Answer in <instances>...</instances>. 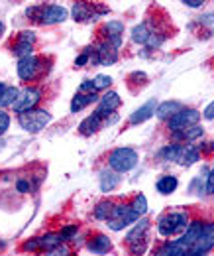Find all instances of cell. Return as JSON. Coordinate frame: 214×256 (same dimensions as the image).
I'll return each mask as SVG.
<instances>
[{
	"label": "cell",
	"instance_id": "obj_28",
	"mask_svg": "<svg viewBox=\"0 0 214 256\" xmlns=\"http://www.w3.org/2000/svg\"><path fill=\"white\" fill-rule=\"evenodd\" d=\"M132 209L138 213V217H140V215H144V213L148 211V199H146V195L138 193V195L132 199Z\"/></svg>",
	"mask_w": 214,
	"mask_h": 256
},
{
	"label": "cell",
	"instance_id": "obj_24",
	"mask_svg": "<svg viewBox=\"0 0 214 256\" xmlns=\"http://www.w3.org/2000/svg\"><path fill=\"white\" fill-rule=\"evenodd\" d=\"M150 36H152V32H150V26H148V22H142L140 26H136L134 30H132V40L136 42V44H148V40H150Z\"/></svg>",
	"mask_w": 214,
	"mask_h": 256
},
{
	"label": "cell",
	"instance_id": "obj_3",
	"mask_svg": "<svg viewBox=\"0 0 214 256\" xmlns=\"http://www.w3.org/2000/svg\"><path fill=\"white\" fill-rule=\"evenodd\" d=\"M159 156L165 162H177L181 166H193L195 162H199V150L195 146H187V144H169L165 146Z\"/></svg>",
	"mask_w": 214,
	"mask_h": 256
},
{
	"label": "cell",
	"instance_id": "obj_2",
	"mask_svg": "<svg viewBox=\"0 0 214 256\" xmlns=\"http://www.w3.org/2000/svg\"><path fill=\"white\" fill-rule=\"evenodd\" d=\"M26 14L37 24H57L67 18V10L57 4H35L26 10Z\"/></svg>",
	"mask_w": 214,
	"mask_h": 256
},
{
	"label": "cell",
	"instance_id": "obj_10",
	"mask_svg": "<svg viewBox=\"0 0 214 256\" xmlns=\"http://www.w3.org/2000/svg\"><path fill=\"white\" fill-rule=\"evenodd\" d=\"M43 62L39 60V58H35V56H28V58H22L20 62H18V75H20V79H24V81H33L35 77H39L41 73H43Z\"/></svg>",
	"mask_w": 214,
	"mask_h": 256
},
{
	"label": "cell",
	"instance_id": "obj_6",
	"mask_svg": "<svg viewBox=\"0 0 214 256\" xmlns=\"http://www.w3.org/2000/svg\"><path fill=\"white\" fill-rule=\"evenodd\" d=\"M18 122L20 126L24 128L26 132H39L41 128H45L49 122H51V114L47 110H39V108H33V110H28V112H22L18 116Z\"/></svg>",
	"mask_w": 214,
	"mask_h": 256
},
{
	"label": "cell",
	"instance_id": "obj_18",
	"mask_svg": "<svg viewBox=\"0 0 214 256\" xmlns=\"http://www.w3.org/2000/svg\"><path fill=\"white\" fill-rule=\"evenodd\" d=\"M92 102H98V96L94 93H77L71 100V112H79L83 108H87Z\"/></svg>",
	"mask_w": 214,
	"mask_h": 256
},
{
	"label": "cell",
	"instance_id": "obj_34",
	"mask_svg": "<svg viewBox=\"0 0 214 256\" xmlns=\"http://www.w3.org/2000/svg\"><path fill=\"white\" fill-rule=\"evenodd\" d=\"M207 193H214V168L209 174V180H207Z\"/></svg>",
	"mask_w": 214,
	"mask_h": 256
},
{
	"label": "cell",
	"instance_id": "obj_29",
	"mask_svg": "<svg viewBox=\"0 0 214 256\" xmlns=\"http://www.w3.org/2000/svg\"><path fill=\"white\" fill-rule=\"evenodd\" d=\"M102 32L106 34V36H122L124 24L122 22H116V20H110V22H106V24H104Z\"/></svg>",
	"mask_w": 214,
	"mask_h": 256
},
{
	"label": "cell",
	"instance_id": "obj_17",
	"mask_svg": "<svg viewBox=\"0 0 214 256\" xmlns=\"http://www.w3.org/2000/svg\"><path fill=\"white\" fill-rule=\"evenodd\" d=\"M102 124H104V116H100L98 112H92L91 116H87V118L79 124V132H81L83 136H91L94 132H98Z\"/></svg>",
	"mask_w": 214,
	"mask_h": 256
},
{
	"label": "cell",
	"instance_id": "obj_8",
	"mask_svg": "<svg viewBox=\"0 0 214 256\" xmlns=\"http://www.w3.org/2000/svg\"><path fill=\"white\" fill-rule=\"evenodd\" d=\"M138 219L140 217L132 209V205H114V211H112V215H110V219L106 223L112 230H122L128 224L136 223Z\"/></svg>",
	"mask_w": 214,
	"mask_h": 256
},
{
	"label": "cell",
	"instance_id": "obj_27",
	"mask_svg": "<svg viewBox=\"0 0 214 256\" xmlns=\"http://www.w3.org/2000/svg\"><path fill=\"white\" fill-rule=\"evenodd\" d=\"M18 89L16 87H6V91L2 93L0 96V108H4V106H14V102H16V98H18Z\"/></svg>",
	"mask_w": 214,
	"mask_h": 256
},
{
	"label": "cell",
	"instance_id": "obj_39",
	"mask_svg": "<svg viewBox=\"0 0 214 256\" xmlns=\"http://www.w3.org/2000/svg\"><path fill=\"white\" fill-rule=\"evenodd\" d=\"M16 188H18V192H20V193H26L28 190H30L28 182H18V186H16Z\"/></svg>",
	"mask_w": 214,
	"mask_h": 256
},
{
	"label": "cell",
	"instance_id": "obj_12",
	"mask_svg": "<svg viewBox=\"0 0 214 256\" xmlns=\"http://www.w3.org/2000/svg\"><path fill=\"white\" fill-rule=\"evenodd\" d=\"M39 98H41V93H39L37 89L26 87V89H22V91L18 93V98H16V102H14L12 108H14L18 114L28 112V110H33V108H35V104L39 102Z\"/></svg>",
	"mask_w": 214,
	"mask_h": 256
},
{
	"label": "cell",
	"instance_id": "obj_5",
	"mask_svg": "<svg viewBox=\"0 0 214 256\" xmlns=\"http://www.w3.org/2000/svg\"><path fill=\"white\" fill-rule=\"evenodd\" d=\"M136 164H138V152L134 148H116L108 156V166L116 174H124V172L134 170Z\"/></svg>",
	"mask_w": 214,
	"mask_h": 256
},
{
	"label": "cell",
	"instance_id": "obj_11",
	"mask_svg": "<svg viewBox=\"0 0 214 256\" xmlns=\"http://www.w3.org/2000/svg\"><path fill=\"white\" fill-rule=\"evenodd\" d=\"M63 234L61 232H49V234H43L39 238H31L28 242L22 244L24 250H51L55 246L63 244Z\"/></svg>",
	"mask_w": 214,
	"mask_h": 256
},
{
	"label": "cell",
	"instance_id": "obj_15",
	"mask_svg": "<svg viewBox=\"0 0 214 256\" xmlns=\"http://www.w3.org/2000/svg\"><path fill=\"white\" fill-rule=\"evenodd\" d=\"M157 98H150L144 106H140L138 110H134V114L130 116V124H142V122H146V120H150L153 114H155V110H157Z\"/></svg>",
	"mask_w": 214,
	"mask_h": 256
},
{
	"label": "cell",
	"instance_id": "obj_19",
	"mask_svg": "<svg viewBox=\"0 0 214 256\" xmlns=\"http://www.w3.org/2000/svg\"><path fill=\"white\" fill-rule=\"evenodd\" d=\"M87 246H89V250L94 252V254H106L112 244H110V238L106 234H94Z\"/></svg>",
	"mask_w": 214,
	"mask_h": 256
},
{
	"label": "cell",
	"instance_id": "obj_32",
	"mask_svg": "<svg viewBox=\"0 0 214 256\" xmlns=\"http://www.w3.org/2000/svg\"><path fill=\"white\" fill-rule=\"evenodd\" d=\"M8 126H10V116L4 110H0V136L8 130Z\"/></svg>",
	"mask_w": 214,
	"mask_h": 256
},
{
	"label": "cell",
	"instance_id": "obj_26",
	"mask_svg": "<svg viewBox=\"0 0 214 256\" xmlns=\"http://www.w3.org/2000/svg\"><path fill=\"white\" fill-rule=\"evenodd\" d=\"M173 136H175L177 140H187V142H191V140H197V138H201V136H203V128L191 126V128H187V130L173 132Z\"/></svg>",
	"mask_w": 214,
	"mask_h": 256
},
{
	"label": "cell",
	"instance_id": "obj_38",
	"mask_svg": "<svg viewBox=\"0 0 214 256\" xmlns=\"http://www.w3.org/2000/svg\"><path fill=\"white\" fill-rule=\"evenodd\" d=\"M183 4H187L189 8H199V6H203L205 2H203V0H185Z\"/></svg>",
	"mask_w": 214,
	"mask_h": 256
},
{
	"label": "cell",
	"instance_id": "obj_30",
	"mask_svg": "<svg viewBox=\"0 0 214 256\" xmlns=\"http://www.w3.org/2000/svg\"><path fill=\"white\" fill-rule=\"evenodd\" d=\"M110 83H112V77L110 75H96L94 79H92V85H94V91H98V89H106V87H110Z\"/></svg>",
	"mask_w": 214,
	"mask_h": 256
},
{
	"label": "cell",
	"instance_id": "obj_14",
	"mask_svg": "<svg viewBox=\"0 0 214 256\" xmlns=\"http://www.w3.org/2000/svg\"><path fill=\"white\" fill-rule=\"evenodd\" d=\"M122 104V100H120V96H118V93H106L104 96H100L98 98V104H96V110L94 112H98L100 116H108V114H114V110L118 108Z\"/></svg>",
	"mask_w": 214,
	"mask_h": 256
},
{
	"label": "cell",
	"instance_id": "obj_16",
	"mask_svg": "<svg viewBox=\"0 0 214 256\" xmlns=\"http://www.w3.org/2000/svg\"><path fill=\"white\" fill-rule=\"evenodd\" d=\"M116 60H118V52H116L112 46H108L106 42H102V44L96 48L94 58H92V62H96V64H100V65H112V64H116Z\"/></svg>",
	"mask_w": 214,
	"mask_h": 256
},
{
	"label": "cell",
	"instance_id": "obj_7",
	"mask_svg": "<svg viewBox=\"0 0 214 256\" xmlns=\"http://www.w3.org/2000/svg\"><path fill=\"white\" fill-rule=\"evenodd\" d=\"M148 230H150V221H148V219H142L140 223L128 232L126 242H128L132 254H136V256L144 254L146 244H148V240H146V232H148Z\"/></svg>",
	"mask_w": 214,
	"mask_h": 256
},
{
	"label": "cell",
	"instance_id": "obj_31",
	"mask_svg": "<svg viewBox=\"0 0 214 256\" xmlns=\"http://www.w3.org/2000/svg\"><path fill=\"white\" fill-rule=\"evenodd\" d=\"M43 256H71V250H69L65 244H59V246H55V248H51V250H45Z\"/></svg>",
	"mask_w": 214,
	"mask_h": 256
},
{
	"label": "cell",
	"instance_id": "obj_33",
	"mask_svg": "<svg viewBox=\"0 0 214 256\" xmlns=\"http://www.w3.org/2000/svg\"><path fill=\"white\" fill-rule=\"evenodd\" d=\"M79 93H96V91H94V85H92V81H83V85H81Z\"/></svg>",
	"mask_w": 214,
	"mask_h": 256
},
{
	"label": "cell",
	"instance_id": "obj_9",
	"mask_svg": "<svg viewBox=\"0 0 214 256\" xmlns=\"http://www.w3.org/2000/svg\"><path fill=\"white\" fill-rule=\"evenodd\" d=\"M201 120V112L195 110V108H183L181 112H177L175 116L169 118V128L173 132H179V130H187L191 126H197Z\"/></svg>",
	"mask_w": 214,
	"mask_h": 256
},
{
	"label": "cell",
	"instance_id": "obj_23",
	"mask_svg": "<svg viewBox=\"0 0 214 256\" xmlns=\"http://www.w3.org/2000/svg\"><path fill=\"white\" fill-rule=\"evenodd\" d=\"M120 184V178H118V174H114V172H108V170H104L102 174H100V190L106 193V192H112L116 186Z\"/></svg>",
	"mask_w": 214,
	"mask_h": 256
},
{
	"label": "cell",
	"instance_id": "obj_41",
	"mask_svg": "<svg viewBox=\"0 0 214 256\" xmlns=\"http://www.w3.org/2000/svg\"><path fill=\"white\" fill-rule=\"evenodd\" d=\"M2 34H4V24L0 22V38H2Z\"/></svg>",
	"mask_w": 214,
	"mask_h": 256
},
{
	"label": "cell",
	"instance_id": "obj_21",
	"mask_svg": "<svg viewBox=\"0 0 214 256\" xmlns=\"http://www.w3.org/2000/svg\"><path fill=\"white\" fill-rule=\"evenodd\" d=\"M92 8L89 2H77L75 6H73V16H75V20H79V22H89L92 18H96V14L92 12Z\"/></svg>",
	"mask_w": 214,
	"mask_h": 256
},
{
	"label": "cell",
	"instance_id": "obj_37",
	"mask_svg": "<svg viewBox=\"0 0 214 256\" xmlns=\"http://www.w3.org/2000/svg\"><path fill=\"white\" fill-rule=\"evenodd\" d=\"M75 232H77V226H65V228L61 230V234H63V238H65V240H67L71 234H75Z\"/></svg>",
	"mask_w": 214,
	"mask_h": 256
},
{
	"label": "cell",
	"instance_id": "obj_25",
	"mask_svg": "<svg viewBox=\"0 0 214 256\" xmlns=\"http://www.w3.org/2000/svg\"><path fill=\"white\" fill-rule=\"evenodd\" d=\"M114 205H116V203H112V201H102V203H98L96 209H94V217L100 219V221H108L110 215H112V211H114Z\"/></svg>",
	"mask_w": 214,
	"mask_h": 256
},
{
	"label": "cell",
	"instance_id": "obj_22",
	"mask_svg": "<svg viewBox=\"0 0 214 256\" xmlns=\"http://www.w3.org/2000/svg\"><path fill=\"white\" fill-rule=\"evenodd\" d=\"M177 186H179V182H177L175 176H163V178H159L157 184H155L157 192L161 193V195H169V193H173L175 190H177Z\"/></svg>",
	"mask_w": 214,
	"mask_h": 256
},
{
	"label": "cell",
	"instance_id": "obj_1",
	"mask_svg": "<svg viewBox=\"0 0 214 256\" xmlns=\"http://www.w3.org/2000/svg\"><path fill=\"white\" fill-rule=\"evenodd\" d=\"M214 248V223L189 224L177 238L159 246L153 256H207Z\"/></svg>",
	"mask_w": 214,
	"mask_h": 256
},
{
	"label": "cell",
	"instance_id": "obj_4",
	"mask_svg": "<svg viewBox=\"0 0 214 256\" xmlns=\"http://www.w3.org/2000/svg\"><path fill=\"white\" fill-rule=\"evenodd\" d=\"M189 226V215L183 211H171L159 217L157 221V228L159 234L163 236H175V234H183Z\"/></svg>",
	"mask_w": 214,
	"mask_h": 256
},
{
	"label": "cell",
	"instance_id": "obj_40",
	"mask_svg": "<svg viewBox=\"0 0 214 256\" xmlns=\"http://www.w3.org/2000/svg\"><path fill=\"white\" fill-rule=\"evenodd\" d=\"M6 87H8V85H4V83H0V96H2V93L6 91Z\"/></svg>",
	"mask_w": 214,
	"mask_h": 256
},
{
	"label": "cell",
	"instance_id": "obj_20",
	"mask_svg": "<svg viewBox=\"0 0 214 256\" xmlns=\"http://www.w3.org/2000/svg\"><path fill=\"white\" fill-rule=\"evenodd\" d=\"M181 110H183V104L181 102H177V100H165V102H161L157 106L155 112H157L159 118H171V116H175Z\"/></svg>",
	"mask_w": 214,
	"mask_h": 256
},
{
	"label": "cell",
	"instance_id": "obj_35",
	"mask_svg": "<svg viewBox=\"0 0 214 256\" xmlns=\"http://www.w3.org/2000/svg\"><path fill=\"white\" fill-rule=\"evenodd\" d=\"M203 114H205V118H207V120H213L214 118V100L207 106V108H205V112H203Z\"/></svg>",
	"mask_w": 214,
	"mask_h": 256
},
{
	"label": "cell",
	"instance_id": "obj_13",
	"mask_svg": "<svg viewBox=\"0 0 214 256\" xmlns=\"http://www.w3.org/2000/svg\"><path fill=\"white\" fill-rule=\"evenodd\" d=\"M33 44H35V32L24 30V32L18 34V40H16L12 52H14V56H18L20 60H22V58H28V56H31Z\"/></svg>",
	"mask_w": 214,
	"mask_h": 256
},
{
	"label": "cell",
	"instance_id": "obj_36",
	"mask_svg": "<svg viewBox=\"0 0 214 256\" xmlns=\"http://www.w3.org/2000/svg\"><path fill=\"white\" fill-rule=\"evenodd\" d=\"M89 60H91V58H89V52H83V54H81V56L77 58V62H75V64L81 67V65L89 64Z\"/></svg>",
	"mask_w": 214,
	"mask_h": 256
}]
</instances>
